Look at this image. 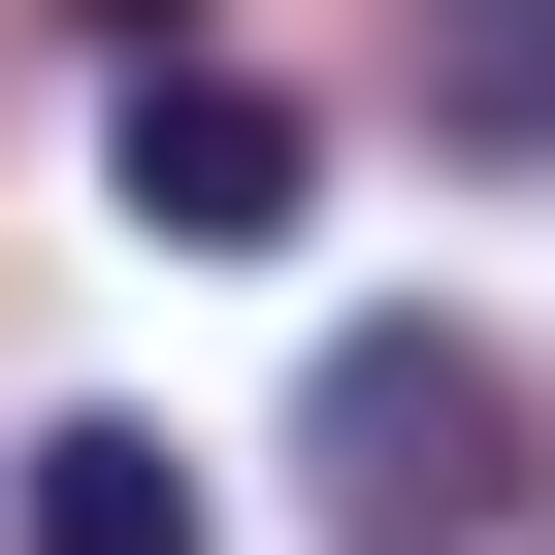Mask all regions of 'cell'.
I'll return each mask as SVG.
<instances>
[{
  "label": "cell",
  "mask_w": 555,
  "mask_h": 555,
  "mask_svg": "<svg viewBox=\"0 0 555 555\" xmlns=\"http://www.w3.org/2000/svg\"><path fill=\"white\" fill-rule=\"evenodd\" d=\"M295 196H327V131L261 66H131V229L164 261H295Z\"/></svg>",
  "instance_id": "7a4b0ae2"
},
{
  "label": "cell",
  "mask_w": 555,
  "mask_h": 555,
  "mask_svg": "<svg viewBox=\"0 0 555 555\" xmlns=\"http://www.w3.org/2000/svg\"><path fill=\"white\" fill-rule=\"evenodd\" d=\"M0 555H196V457H164V425H34Z\"/></svg>",
  "instance_id": "3957f363"
},
{
  "label": "cell",
  "mask_w": 555,
  "mask_h": 555,
  "mask_svg": "<svg viewBox=\"0 0 555 555\" xmlns=\"http://www.w3.org/2000/svg\"><path fill=\"white\" fill-rule=\"evenodd\" d=\"M99 34H131V66H196V0H99Z\"/></svg>",
  "instance_id": "277c9868"
},
{
  "label": "cell",
  "mask_w": 555,
  "mask_h": 555,
  "mask_svg": "<svg viewBox=\"0 0 555 555\" xmlns=\"http://www.w3.org/2000/svg\"><path fill=\"white\" fill-rule=\"evenodd\" d=\"M327 522H360V555H490V522H522V392H490L457 327H360V360H327Z\"/></svg>",
  "instance_id": "6da1fadb"
}]
</instances>
